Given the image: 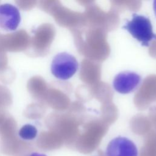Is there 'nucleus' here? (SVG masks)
<instances>
[{"label":"nucleus","instance_id":"nucleus-6","mask_svg":"<svg viewBox=\"0 0 156 156\" xmlns=\"http://www.w3.org/2000/svg\"><path fill=\"white\" fill-rule=\"evenodd\" d=\"M1 152L8 156H29L32 149L25 142L3 143L1 146Z\"/></svg>","mask_w":156,"mask_h":156},{"label":"nucleus","instance_id":"nucleus-3","mask_svg":"<svg viewBox=\"0 0 156 156\" xmlns=\"http://www.w3.org/2000/svg\"><path fill=\"white\" fill-rule=\"evenodd\" d=\"M106 156H138L136 144L130 139L117 136L112 139L106 148Z\"/></svg>","mask_w":156,"mask_h":156},{"label":"nucleus","instance_id":"nucleus-5","mask_svg":"<svg viewBox=\"0 0 156 156\" xmlns=\"http://www.w3.org/2000/svg\"><path fill=\"white\" fill-rule=\"evenodd\" d=\"M21 21L19 10L10 4L0 5V27L6 30H15Z\"/></svg>","mask_w":156,"mask_h":156},{"label":"nucleus","instance_id":"nucleus-8","mask_svg":"<svg viewBox=\"0 0 156 156\" xmlns=\"http://www.w3.org/2000/svg\"><path fill=\"white\" fill-rule=\"evenodd\" d=\"M29 156H46V155L44 154H39V153H32Z\"/></svg>","mask_w":156,"mask_h":156},{"label":"nucleus","instance_id":"nucleus-9","mask_svg":"<svg viewBox=\"0 0 156 156\" xmlns=\"http://www.w3.org/2000/svg\"><path fill=\"white\" fill-rule=\"evenodd\" d=\"M153 7H154V11L155 13V15L156 16V0L154 1V4H153Z\"/></svg>","mask_w":156,"mask_h":156},{"label":"nucleus","instance_id":"nucleus-4","mask_svg":"<svg viewBox=\"0 0 156 156\" xmlns=\"http://www.w3.org/2000/svg\"><path fill=\"white\" fill-rule=\"evenodd\" d=\"M141 76L132 71H124L118 74L113 80V87L118 93L127 94L133 91L140 83Z\"/></svg>","mask_w":156,"mask_h":156},{"label":"nucleus","instance_id":"nucleus-2","mask_svg":"<svg viewBox=\"0 0 156 156\" xmlns=\"http://www.w3.org/2000/svg\"><path fill=\"white\" fill-rule=\"evenodd\" d=\"M78 68L79 63L76 58L65 52L55 55L51 65L52 74L60 80L71 78L77 72Z\"/></svg>","mask_w":156,"mask_h":156},{"label":"nucleus","instance_id":"nucleus-1","mask_svg":"<svg viewBox=\"0 0 156 156\" xmlns=\"http://www.w3.org/2000/svg\"><path fill=\"white\" fill-rule=\"evenodd\" d=\"M122 28L143 46H149L151 41L156 40V34L153 32L151 22L144 16L133 13L131 20L127 21Z\"/></svg>","mask_w":156,"mask_h":156},{"label":"nucleus","instance_id":"nucleus-7","mask_svg":"<svg viewBox=\"0 0 156 156\" xmlns=\"http://www.w3.org/2000/svg\"><path fill=\"white\" fill-rule=\"evenodd\" d=\"M37 129L35 126L31 124H26L20 129L18 135L24 140H32L37 136Z\"/></svg>","mask_w":156,"mask_h":156}]
</instances>
